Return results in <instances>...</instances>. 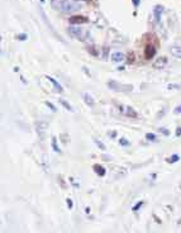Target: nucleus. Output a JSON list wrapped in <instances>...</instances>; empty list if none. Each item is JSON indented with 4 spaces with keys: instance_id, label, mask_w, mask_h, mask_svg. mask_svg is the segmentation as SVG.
Instances as JSON below:
<instances>
[{
    "instance_id": "f257e3e1",
    "label": "nucleus",
    "mask_w": 181,
    "mask_h": 233,
    "mask_svg": "<svg viewBox=\"0 0 181 233\" xmlns=\"http://www.w3.org/2000/svg\"><path fill=\"white\" fill-rule=\"evenodd\" d=\"M51 5L53 9L60 10L62 13H74L80 9V4L74 3L71 0H51Z\"/></svg>"
},
{
    "instance_id": "f03ea898",
    "label": "nucleus",
    "mask_w": 181,
    "mask_h": 233,
    "mask_svg": "<svg viewBox=\"0 0 181 233\" xmlns=\"http://www.w3.org/2000/svg\"><path fill=\"white\" fill-rule=\"evenodd\" d=\"M69 20H70V24H72V26H80V24L89 22L87 18L84 17V15H72Z\"/></svg>"
},
{
    "instance_id": "7ed1b4c3",
    "label": "nucleus",
    "mask_w": 181,
    "mask_h": 233,
    "mask_svg": "<svg viewBox=\"0 0 181 233\" xmlns=\"http://www.w3.org/2000/svg\"><path fill=\"white\" fill-rule=\"evenodd\" d=\"M156 52H157V48H156V46L152 45V43H148L146 47H144V56H146L147 60L152 58L156 54Z\"/></svg>"
},
{
    "instance_id": "20e7f679",
    "label": "nucleus",
    "mask_w": 181,
    "mask_h": 233,
    "mask_svg": "<svg viewBox=\"0 0 181 233\" xmlns=\"http://www.w3.org/2000/svg\"><path fill=\"white\" fill-rule=\"evenodd\" d=\"M69 33L72 36V37H75V38H82V29L80 27H77V26H71L69 28Z\"/></svg>"
},
{
    "instance_id": "39448f33",
    "label": "nucleus",
    "mask_w": 181,
    "mask_h": 233,
    "mask_svg": "<svg viewBox=\"0 0 181 233\" xmlns=\"http://www.w3.org/2000/svg\"><path fill=\"white\" fill-rule=\"evenodd\" d=\"M110 58H112V61H113V62L119 64V62H123V61L125 60V56H124V53H123V52H119V51H117V52H113V53H112Z\"/></svg>"
},
{
    "instance_id": "423d86ee",
    "label": "nucleus",
    "mask_w": 181,
    "mask_h": 233,
    "mask_svg": "<svg viewBox=\"0 0 181 233\" xmlns=\"http://www.w3.org/2000/svg\"><path fill=\"white\" fill-rule=\"evenodd\" d=\"M47 127H48L47 122H39V123H37V131H38V134L41 136L42 139L44 138V132L47 131Z\"/></svg>"
},
{
    "instance_id": "0eeeda50",
    "label": "nucleus",
    "mask_w": 181,
    "mask_h": 233,
    "mask_svg": "<svg viewBox=\"0 0 181 233\" xmlns=\"http://www.w3.org/2000/svg\"><path fill=\"white\" fill-rule=\"evenodd\" d=\"M166 65H167V57H165V56L158 57L153 62V67H155V69H162V67H165Z\"/></svg>"
},
{
    "instance_id": "6e6552de",
    "label": "nucleus",
    "mask_w": 181,
    "mask_h": 233,
    "mask_svg": "<svg viewBox=\"0 0 181 233\" xmlns=\"http://www.w3.org/2000/svg\"><path fill=\"white\" fill-rule=\"evenodd\" d=\"M82 100L85 101V104L87 107H90V108H93L94 105H95V100H94V98L90 95L89 93H84L82 94Z\"/></svg>"
},
{
    "instance_id": "1a4fd4ad",
    "label": "nucleus",
    "mask_w": 181,
    "mask_h": 233,
    "mask_svg": "<svg viewBox=\"0 0 181 233\" xmlns=\"http://www.w3.org/2000/svg\"><path fill=\"white\" fill-rule=\"evenodd\" d=\"M162 13H164V7H162V5H156V7L153 8V15H155V19L157 23L161 20Z\"/></svg>"
},
{
    "instance_id": "9d476101",
    "label": "nucleus",
    "mask_w": 181,
    "mask_h": 233,
    "mask_svg": "<svg viewBox=\"0 0 181 233\" xmlns=\"http://www.w3.org/2000/svg\"><path fill=\"white\" fill-rule=\"evenodd\" d=\"M124 114H125L127 116H129V118H138V113H137L132 107H125Z\"/></svg>"
},
{
    "instance_id": "9b49d317",
    "label": "nucleus",
    "mask_w": 181,
    "mask_h": 233,
    "mask_svg": "<svg viewBox=\"0 0 181 233\" xmlns=\"http://www.w3.org/2000/svg\"><path fill=\"white\" fill-rule=\"evenodd\" d=\"M170 52H171V54H172L173 57L181 58V46H173V47H171Z\"/></svg>"
},
{
    "instance_id": "f8f14e48",
    "label": "nucleus",
    "mask_w": 181,
    "mask_h": 233,
    "mask_svg": "<svg viewBox=\"0 0 181 233\" xmlns=\"http://www.w3.org/2000/svg\"><path fill=\"white\" fill-rule=\"evenodd\" d=\"M46 79H47V80H50L52 84H53V86H55V89L57 90V91H60V93H62V91H63V88L61 86V84H58L57 82V80H55V79H53V77H51V76H46Z\"/></svg>"
},
{
    "instance_id": "ddd939ff",
    "label": "nucleus",
    "mask_w": 181,
    "mask_h": 233,
    "mask_svg": "<svg viewBox=\"0 0 181 233\" xmlns=\"http://www.w3.org/2000/svg\"><path fill=\"white\" fill-rule=\"evenodd\" d=\"M94 171L96 172V175L98 176H105V174H106V171H105V169L103 167V166H100V165H94Z\"/></svg>"
},
{
    "instance_id": "4468645a",
    "label": "nucleus",
    "mask_w": 181,
    "mask_h": 233,
    "mask_svg": "<svg viewBox=\"0 0 181 233\" xmlns=\"http://www.w3.org/2000/svg\"><path fill=\"white\" fill-rule=\"evenodd\" d=\"M58 101H60V104H61V105H62L66 110H69V112H74V108L71 107V104H70L69 101H66L65 99H62V98H61V99H58Z\"/></svg>"
},
{
    "instance_id": "2eb2a0df",
    "label": "nucleus",
    "mask_w": 181,
    "mask_h": 233,
    "mask_svg": "<svg viewBox=\"0 0 181 233\" xmlns=\"http://www.w3.org/2000/svg\"><path fill=\"white\" fill-rule=\"evenodd\" d=\"M51 142H52V148H53V151H55V152H57V153H60V152H61V150L58 148V144H57V138H56L55 136L52 137Z\"/></svg>"
},
{
    "instance_id": "dca6fc26",
    "label": "nucleus",
    "mask_w": 181,
    "mask_h": 233,
    "mask_svg": "<svg viewBox=\"0 0 181 233\" xmlns=\"http://www.w3.org/2000/svg\"><path fill=\"white\" fill-rule=\"evenodd\" d=\"M94 142L96 143V146H98V147H99V148H100L101 151H105V150H106V147H105V144H104V143H103V142H101V141H99L98 138H94Z\"/></svg>"
},
{
    "instance_id": "f3484780",
    "label": "nucleus",
    "mask_w": 181,
    "mask_h": 233,
    "mask_svg": "<svg viewBox=\"0 0 181 233\" xmlns=\"http://www.w3.org/2000/svg\"><path fill=\"white\" fill-rule=\"evenodd\" d=\"M179 160H180V156H179V155H172L170 158H167L166 161H167L168 163H173V162H177Z\"/></svg>"
},
{
    "instance_id": "a211bd4d",
    "label": "nucleus",
    "mask_w": 181,
    "mask_h": 233,
    "mask_svg": "<svg viewBox=\"0 0 181 233\" xmlns=\"http://www.w3.org/2000/svg\"><path fill=\"white\" fill-rule=\"evenodd\" d=\"M119 143H120V146H123V147H128V146L130 144V143H129V141L127 139V138H124V137H122V138H120Z\"/></svg>"
},
{
    "instance_id": "6ab92c4d",
    "label": "nucleus",
    "mask_w": 181,
    "mask_h": 233,
    "mask_svg": "<svg viewBox=\"0 0 181 233\" xmlns=\"http://www.w3.org/2000/svg\"><path fill=\"white\" fill-rule=\"evenodd\" d=\"M146 139H147V141H152V142H153V141L157 139V137H156V134H155V133H147V134H146Z\"/></svg>"
},
{
    "instance_id": "aec40b11",
    "label": "nucleus",
    "mask_w": 181,
    "mask_h": 233,
    "mask_svg": "<svg viewBox=\"0 0 181 233\" xmlns=\"http://www.w3.org/2000/svg\"><path fill=\"white\" fill-rule=\"evenodd\" d=\"M44 104H46V105H47L48 108H50V109L52 110V112H56V110H57V109L55 108V105H53V104H52V103H50V101H46Z\"/></svg>"
},
{
    "instance_id": "412c9836",
    "label": "nucleus",
    "mask_w": 181,
    "mask_h": 233,
    "mask_svg": "<svg viewBox=\"0 0 181 233\" xmlns=\"http://www.w3.org/2000/svg\"><path fill=\"white\" fill-rule=\"evenodd\" d=\"M142 205H143V201H138V203H137V204L133 207V212H137V210L140 209V208H141Z\"/></svg>"
},
{
    "instance_id": "4be33fe9",
    "label": "nucleus",
    "mask_w": 181,
    "mask_h": 233,
    "mask_svg": "<svg viewBox=\"0 0 181 233\" xmlns=\"http://www.w3.org/2000/svg\"><path fill=\"white\" fill-rule=\"evenodd\" d=\"M66 204H67L69 209H72V207H74V201H72V199H66Z\"/></svg>"
},
{
    "instance_id": "5701e85b",
    "label": "nucleus",
    "mask_w": 181,
    "mask_h": 233,
    "mask_svg": "<svg viewBox=\"0 0 181 233\" xmlns=\"http://www.w3.org/2000/svg\"><path fill=\"white\" fill-rule=\"evenodd\" d=\"M167 89H181V85H175V84H170V85H168V86H167Z\"/></svg>"
},
{
    "instance_id": "b1692460",
    "label": "nucleus",
    "mask_w": 181,
    "mask_h": 233,
    "mask_svg": "<svg viewBox=\"0 0 181 233\" xmlns=\"http://www.w3.org/2000/svg\"><path fill=\"white\" fill-rule=\"evenodd\" d=\"M173 113H175V114H181V105H179V107H176V108H175Z\"/></svg>"
},
{
    "instance_id": "393cba45",
    "label": "nucleus",
    "mask_w": 181,
    "mask_h": 233,
    "mask_svg": "<svg viewBox=\"0 0 181 233\" xmlns=\"http://www.w3.org/2000/svg\"><path fill=\"white\" fill-rule=\"evenodd\" d=\"M18 39H22V41H24V39H27V34H19L18 36Z\"/></svg>"
},
{
    "instance_id": "a878e982",
    "label": "nucleus",
    "mask_w": 181,
    "mask_h": 233,
    "mask_svg": "<svg viewBox=\"0 0 181 233\" xmlns=\"http://www.w3.org/2000/svg\"><path fill=\"white\" fill-rule=\"evenodd\" d=\"M176 137H181V127L176 128Z\"/></svg>"
},
{
    "instance_id": "bb28decb",
    "label": "nucleus",
    "mask_w": 181,
    "mask_h": 233,
    "mask_svg": "<svg viewBox=\"0 0 181 233\" xmlns=\"http://www.w3.org/2000/svg\"><path fill=\"white\" fill-rule=\"evenodd\" d=\"M133 2V4H134V7L137 8V7H140V4H141V0H132Z\"/></svg>"
},
{
    "instance_id": "cd10ccee",
    "label": "nucleus",
    "mask_w": 181,
    "mask_h": 233,
    "mask_svg": "<svg viewBox=\"0 0 181 233\" xmlns=\"http://www.w3.org/2000/svg\"><path fill=\"white\" fill-rule=\"evenodd\" d=\"M160 132H162L164 134H166V136H168V131H167V129H162V128H161V129H160Z\"/></svg>"
},
{
    "instance_id": "c85d7f7f",
    "label": "nucleus",
    "mask_w": 181,
    "mask_h": 233,
    "mask_svg": "<svg viewBox=\"0 0 181 233\" xmlns=\"http://www.w3.org/2000/svg\"><path fill=\"white\" fill-rule=\"evenodd\" d=\"M112 136H113L112 138H115V136H117V132H115V131H114V132H112Z\"/></svg>"
},
{
    "instance_id": "c756f323",
    "label": "nucleus",
    "mask_w": 181,
    "mask_h": 233,
    "mask_svg": "<svg viewBox=\"0 0 181 233\" xmlns=\"http://www.w3.org/2000/svg\"><path fill=\"white\" fill-rule=\"evenodd\" d=\"M85 2H86V0H85Z\"/></svg>"
}]
</instances>
